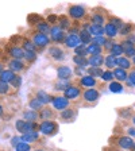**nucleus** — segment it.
Instances as JSON below:
<instances>
[{
    "label": "nucleus",
    "instance_id": "obj_18",
    "mask_svg": "<svg viewBox=\"0 0 135 151\" xmlns=\"http://www.w3.org/2000/svg\"><path fill=\"white\" fill-rule=\"evenodd\" d=\"M118 143L122 148H126V150H132L134 148V140H132L130 136H120L118 139Z\"/></svg>",
    "mask_w": 135,
    "mask_h": 151
},
{
    "label": "nucleus",
    "instance_id": "obj_35",
    "mask_svg": "<svg viewBox=\"0 0 135 151\" xmlns=\"http://www.w3.org/2000/svg\"><path fill=\"white\" fill-rule=\"evenodd\" d=\"M73 62L79 68H87L88 66V60L85 57H81V55H74L73 57Z\"/></svg>",
    "mask_w": 135,
    "mask_h": 151
},
{
    "label": "nucleus",
    "instance_id": "obj_1",
    "mask_svg": "<svg viewBox=\"0 0 135 151\" xmlns=\"http://www.w3.org/2000/svg\"><path fill=\"white\" fill-rule=\"evenodd\" d=\"M15 127H16V129H18L19 132H22V134H30V132H34V131L39 129L38 124L31 123V122H26V120H23V119L16 120Z\"/></svg>",
    "mask_w": 135,
    "mask_h": 151
},
{
    "label": "nucleus",
    "instance_id": "obj_59",
    "mask_svg": "<svg viewBox=\"0 0 135 151\" xmlns=\"http://www.w3.org/2000/svg\"><path fill=\"white\" fill-rule=\"evenodd\" d=\"M131 122H132V124H134V127H135V115H132L131 116Z\"/></svg>",
    "mask_w": 135,
    "mask_h": 151
},
{
    "label": "nucleus",
    "instance_id": "obj_48",
    "mask_svg": "<svg viewBox=\"0 0 135 151\" xmlns=\"http://www.w3.org/2000/svg\"><path fill=\"white\" fill-rule=\"evenodd\" d=\"M9 93V85L6 82H0V94H8Z\"/></svg>",
    "mask_w": 135,
    "mask_h": 151
},
{
    "label": "nucleus",
    "instance_id": "obj_31",
    "mask_svg": "<svg viewBox=\"0 0 135 151\" xmlns=\"http://www.w3.org/2000/svg\"><path fill=\"white\" fill-rule=\"evenodd\" d=\"M76 116V111L73 108H66V109L61 111V117L64 120H72Z\"/></svg>",
    "mask_w": 135,
    "mask_h": 151
},
{
    "label": "nucleus",
    "instance_id": "obj_53",
    "mask_svg": "<svg viewBox=\"0 0 135 151\" xmlns=\"http://www.w3.org/2000/svg\"><path fill=\"white\" fill-rule=\"evenodd\" d=\"M113 43H115V42H113L112 39H108V38H107V42H105V45H104L103 47H104V49H105V50H108V51H110L111 49H112Z\"/></svg>",
    "mask_w": 135,
    "mask_h": 151
},
{
    "label": "nucleus",
    "instance_id": "obj_2",
    "mask_svg": "<svg viewBox=\"0 0 135 151\" xmlns=\"http://www.w3.org/2000/svg\"><path fill=\"white\" fill-rule=\"evenodd\" d=\"M39 131H41L43 135L51 136V135H54V134H57L58 126H57L56 122H51V120H49V122H42L41 124H39Z\"/></svg>",
    "mask_w": 135,
    "mask_h": 151
},
{
    "label": "nucleus",
    "instance_id": "obj_10",
    "mask_svg": "<svg viewBox=\"0 0 135 151\" xmlns=\"http://www.w3.org/2000/svg\"><path fill=\"white\" fill-rule=\"evenodd\" d=\"M82 99H84L85 101H88V103H96V101L100 99V93H99V91H96V89H87V91L82 93Z\"/></svg>",
    "mask_w": 135,
    "mask_h": 151
},
{
    "label": "nucleus",
    "instance_id": "obj_26",
    "mask_svg": "<svg viewBox=\"0 0 135 151\" xmlns=\"http://www.w3.org/2000/svg\"><path fill=\"white\" fill-rule=\"evenodd\" d=\"M116 63L120 69H123V70H127L131 68V61H130L129 58H126V57H119V58H116Z\"/></svg>",
    "mask_w": 135,
    "mask_h": 151
},
{
    "label": "nucleus",
    "instance_id": "obj_24",
    "mask_svg": "<svg viewBox=\"0 0 135 151\" xmlns=\"http://www.w3.org/2000/svg\"><path fill=\"white\" fill-rule=\"evenodd\" d=\"M91 24H96V26H104V23H105V16L103 15V14H97L95 12L93 15L91 16Z\"/></svg>",
    "mask_w": 135,
    "mask_h": 151
},
{
    "label": "nucleus",
    "instance_id": "obj_4",
    "mask_svg": "<svg viewBox=\"0 0 135 151\" xmlns=\"http://www.w3.org/2000/svg\"><path fill=\"white\" fill-rule=\"evenodd\" d=\"M49 32H50V41L56 42V43L64 42V39H65V37H66L65 31H62V30L58 27V24L50 27V31H49Z\"/></svg>",
    "mask_w": 135,
    "mask_h": 151
},
{
    "label": "nucleus",
    "instance_id": "obj_6",
    "mask_svg": "<svg viewBox=\"0 0 135 151\" xmlns=\"http://www.w3.org/2000/svg\"><path fill=\"white\" fill-rule=\"evenodd\" d=\"M51 103H53V107L58 111H64L69 107V100L65 99L64 96H54V97H51Z\"/></svg>",
    "mask_w": 135,
    "mask_h": 151
},
{
    "label": "nucleus",
    "instance_id": "obj_8",
    "mask_svg": "<svg viewBox=\"0 0 135 151\" xmlns=\"http://www.w3.org/2000/svg\"><path fill=\"white\" fill-rule=\"evenodd\" d=\"M57 76H58V80H65V81H68L73 76V70L70 69L69 66H65V65L58 66V68H57Z\"/></svg>",
    "mask_w": 135,
    "mask_h": 151
},
{
    "label": "nucleus",
    "instance_id": "obj_63",
    "mask_svg": "<svg viewBox=\"0 0 135 151\" xmlns=\"http://www.w3.org/2000/svg\"><path fill=\"white\" fill-rule=\"evenodd\" d=\"M134 150H135V142H134Z\"/></svg>",
    "mask_w": 135,
    "mask_h": 151
},
{
    "label": "nucleus",
    "instance_id": "obj_38",
    "mask_svg": "<svg viewBox=\"0 0 135 151\" xmlns=\"http://www.w3.org/2000/svg\"><path fill=\"white\" fill-rule=\"evenodd\" d=\"M88 76H91V77H93V78H96V77H100L103 76V69L101 68H88Z\"/></svg>",
    "mask_w": 135,
    "mask_h": 151
},
{
    "label": "nucleus",
    "instance_id": "obj_17",
    "mask_svg": "<svg viewBox=\"0 0 135 151\" xmlns=\"http://www.w3.org/2000/svg\"><path fill=\"white\" fill-rule=\"evenodd\" d=\"M38 139H39V132L38 131L30 132V134H23V135L20 136V140H22L23 143H27V145L34 143V142H37Z\"/></svg>",
    "mask_w": 135,
    "mask_h": 151
},
{
    "label": "nucleus",
    "instance_id": "obj_28",
    "mask_svg": "<svg viewBox=\"0 0 135 151\" xmlns=\"http://www.w3.org/2000/svg\"><path fill=\"white\" fill-rule=\"evenodd\" d=\"M35 97L38 99V100L41 101L42 104H49L51 101V96L49 93H46L45 91H38L37 92V96Z\"/></svg>",
    "mask_w": 135,
    "mask_h": 151
},
{
    "label": "nucleus",
    "instance_id": "obj_29",
    "mask_svg": "<svg viewBox=\"0 0 135 151\" xmlns=\"http://www.w3.org/2000/svg\"><path fill=\"white\" fill-rule=\"evenodd\" d=\"M104 65L108 68V70H112V69H116V58L112 55H107V57H104Z\"/></svg>",
    "mask_w": 135,
    "mask_h": 151
},
{
    "label": "nucleus",
    "instance_id": "obj_64",
    "mask_svg": "<svg viewBox=\"0 0 135 151\" xmlns=\"http://www.w3.org/2000/svg\"><path fill=\"white\" fill-rule=\"evenodd\" d=\"M37 151H43V150H37Z\"/></svg>",
    "mask_w": 135,
    "mask_h": 151
},
{
    "label": "nucleus",
    "instance_id": "obj_20",
    "mask_svg": "<svg viewBox=\"0 0 135 151\" xmlns=\"http://www.w3.org/2000/svg\"><path fill=\"white\" fill-rule=\"evenodd\" d=\"M87 60H88V65H91L92 68H100L104 63V57L101 54L100 55H92L89 58H87Z\"/></svg>",
    "mask_w": 135,
    "mask_h": 151
},
{
    "label": "nucleus",
    "instance_id": "obj_21",
    "mask_svg": "<svg viewBox=\"0 0 135 151\" xmlns=\"http://www.w3.org/2000/svg\"><path fill=\"white\" fill-rule=\"evenodd\" d=\"M80 84H81L82 86H85V88L92 89L97 82H96V78H93L91 76H82L81 78H80Z\"/></svg>",
    "mask_w": 135,
    "mask_h": 151
},
{
    "label": "nucleus",
    "instance_id": "obj_52",
    "mask_svg": "<svg viewBox=\"0 0 135 151\" xmlns=\"http://www.w3.org/2000/svg\"><path fill=\"white\" fill-rule=\"evenodd\" d=\"M123 54L126 55V58H132V57L135 55V47L129 49V50H126V51H123Z\"/></svg>",
    "mask_w": 135,
    "mask_h": 151
},
{
    "label": "nucleus",
    "instance_id": "obj_56",
    "mask_svg": "<svg viewBox=\"0 0 135 151\" xmlns=\"http://www.w3.org/2000/svg\"><path fill=\"white\" fill-rule=\"evenodd\" d=\"M120 116H123V117H124V119H127V117H130V116H131V111H130V109H127L126 112H120Z\"/></svg>",
    "mask_w": 135,
    "mask_h": 151
},
{
    "label": "nucleus",
    "instance_id": "obj_37",
    "mask_svg": "<svg viewBox=\"0 0 135 151\" xmlns=\"http://www.w3.org/2000/svg\"><path fill=\"white\" fill-rule=\"evenodd\" d=\"M37 28H38V32H42V34H46V32L50 31V24L45 20H41V22L37 24Z\"/></svg>",
    "mask_w": 135,
    "mask_h": 151
},
{
    "label": "nucleus",
    "instance_id": "obj_60",
    "mask_svg": "<svg viewBox=\"0 0 135 151\" xmlns=\"http://www.w3.org/2000/svg\"><path fill=\"white\" fill-rule=\"evenodd\" d=\"M3 70H4V66H3V63H1V62H0V73H1V72H3Z\"/></svg>",
    "mask_w": 135,
    "mask_h": 151
},
{
    "label": "nucleus",
    "instance_id": "obj_62",
    "mask_svg": "<svg viewBox=\"0 0 135 151\" xmlns=\"http://www.w3.org/2000/svg\"><path fill=\"white\" fill-rule=\"evenodd\" d=\"M132 62H134V65H135V55L132 57Z\"/></svg>",
    "mask_w": 135,
    "mask_h": 151
},
{
    "label": "nucleus",
    "instance_id": "obj_57",
    "mask_svg": "<svg viewBox=\"0 0 135 151\" xmlns=\"http://www.w3.org/2000/svg\"><path fill=\"white\" fill-rule=\"evenodd\" d=\"M127 134H129L130 136H135V127H131V128L127 129Z\"/></svg>",
    "mask_w": 135,
    "mask_h": 151
},
{
    "label": "nucleus",
    "instance_id": "obj_19",
    "mask_svg": "<svg viewBox=\"0 0 135 151\" xmlns=\"http://www.w3.org/2000/svg\"><path fill=\"white\" fill-rule=\"evenodd\" d=\"M112 73H113V78H116L118 82L127 81V77H129L127 70H123V69H120V68H116V69L112 70Z\"/></svg>",
    "mask_w": 135,
    "mask_h": 151
},
{
    "label": "nucleus",
    "instance_id": "obj_34",
    "mask_svg": "<svg viewBox=\"0 0 135 151\" xmlns=\"http://www.w3.org/2000/svg\"><path fill=\"white\" fill-rule=\"evenodd\" d=\"M28 105H30V108H31L32 111H35V112L41 111L42 108H43V104H42L41 101L38 100L37 97H32L31 100H30V103H28Z\"/></svg>",
    "mask_w": 135,
    "mask_h": 151
},
{
    "label": "nucleus",
    "instance_id": "obj_54",
    "mask_svg": "<svg viewBox=\"0 0 135 151\" xmlns=\"http://www.w3.org/2000/svg\"><path fill=\"white\" fill-rule=\"evenodd\" d=\"M126 41H129L130 43L135 45V32H131L130 35H127V37H126Z\"/></svg>",
    "mask_w": 135,
    "mask_h": 151
},
{
    "label": "nucleus",
    "instance_id": "obj_49",
    "mask_svg": "<svg viewBox=\"0 0 135 151\" xmlns=\"http://www.w3.org/2000/svg\"><path fill=\"white\" fill-rule=\"evenodd\" d=\"M15 150L16 151H30V145L20 142V143H19V145L15 147Z\"/></svg>",
    "mask_w": 135,
    "mask_h": 151
},
{
    "label": "nucleus",
    "instance_id": "obj_47",
    "mask_svg": "<svg viewBox=\"0 0 135 151\" xmlns=\"http://www.w3.org/2000/svg\"><path fill=\"white\" fill-rule=\"evenodd\" d=\"M25 58L27 62H34L37 60V53H34V51H26Z\"/></svg>",
    "mask_w": 135,
    "mask_h": 151
},
{
    "label": "nucleus",
    "instance_id": "obj_3",
    "mask_svg": "<svg viewBox=\"0 0 135 151\" xmlns=\"http://www.w3.org/2000/svg\"><path fill=\"white\" fill-rule=\"evenodd\" d=\"M32 43L35 45V47H39V49H43V47L49 46L50 45V38L47 37V34H42V32H35L32 35Z\"/></svg>",
    "mask_w": 135,
    "mask_h": 151
},
{
    "label": "nucleus",
    "instance_id": "obj_23",
    "mask_svg": "<svg viewBox=\"0 0 135 151\" xmlns=\"http://www.w3.org/2000/svg\"><path fill=\"white\" fill-rule=\"evenodd\" d=\"M15 73L11 72L9 69L7 70H3V72L0 73V82H6V84H9V82L12 81V78L15 77Z\"/></svg>",
    "mask_w": 135,
    "mask_h": 151
},
{
    "label": "nucleus",
    "instance_id": "obj_25",
    "mask_svg": "<svg viewBox=\"0 0 135 151\" xmlns=\"http://www.w3.org/2000/svg\"><path fill=\"white\" fill-rule=\"evenodd\" d=\"M103 53V49L99 46H95V45L89 43L88 46H87V55L92 57V55H100V54Z\"/></svg>",
    "mask_w": 135,
    "mask_h": 151
},
{
    "label": "nucleus",
    "instance_id": "obj_42",
    "mask_svg": "<svg viewBox=\"0 0 135 151\" xmlns=\"http://www.w3.org/2000/svg\"><path fill=\"white\" fill-rule=\"evenodd\" d=\"M68 86H69V82L65 81V80H58V81L54 84V89H56V91H65Z\"/></svg>",
    "mask_w": 135,
    "mask_h": 151
},
{
    "label": "nucleus",
    "instance_id": "obj_5",
    "mask_svg": "<svg viewBox=\"0 0 135 151\" xmlns=\"http://www.w3.org/2000/svg\"><path fill=\"white\" fill-rule=\"evenodd\" d=\"M68 14H69L70 18L79 20V19H82L85 16V8L82 6H79V4H74V6H70L69 9H68Z\"/></svg>",
    "mask_w": 135,
    "mask_h": 151
},
{
    "label": "nucleus",
    "instance_id": "obj_32",
    "mask_svg": "<svg viewBox=\"0 0 135 151\" xmlns=\"http://www.w3.org/2000/svg\"><path fill=\"white\" fill-rule=\"evenodd\" d=\"M110 55L115 57V58H119V57L123 55V49L120 46V43H113L112 49L110 50Z\"/></svg>",
    "mask_w": 135,
    "mask_h": 151
},
{
    "label": "nucleus",
    "instance_id": "obj_27",
    "mask_svg": "<svg viewBox=\"0 0 135 151\" xmlns=\"http://www.w3.org/2000/svg\"><path fill=\"white\" fill-rule=\"evenodd\" d=\"M58 23H60V26H58V27H60L62 31L69 30V28H70V20H69V18H68V16H65V15L58 16Z\"/></svg>",
    "mask_w": 135,
    "mask_h": 151
},
{
    "label": "nucleus",
    "instance_id": "obj_15",
    "mask_svg": "<svg viewBox=\"0 0 135 151\" xmlns=\"http://www.w3.org/2000/svg\"><path fill=\"white\" fill-rule=\"evenodd\" d=\"M54 116H56V115H54L53 109H50L49 107L42 108V109L39 111V113H38V117L41 120H43V122H49V120H51Z\"/></svg>",
    "mask_w": 135,
    "mask_h": 151
},
{
    "label": "nucleus",
    "instance_id": "obj_51",
    "mask_svg": "<svg viewBox=\"0 0 135 151\" xmlns=\"http://www.w3.org/2000/svg\"><path fill=\"white\" fill-rule=\"evenodd\" d=\"M127 81H129V84H130V85L135 86V70H132V72H130V73H129Z\"/></svg>",
    "mask_w": 135,
    "mask_h": 151
},
{
    "label": "nucleus",
    "instance_id": "obj_22",
    "mask_svg": "<svg viewBox=\"0 0 135 151\" xmlns=\"http://www.w3.org/2000/svg\"><path fill=\"white\" fill-rule=\"evenodd\" d=\"M79 39H80V43L85 45V46H88V45L92 42V37H91V34H89L87 30H80Z\"/></svg>",
    "mask_w": 135,
    "mask_h": 151
},
{
    "label": "nucleus",
    "instance_id": "obj_55",
    "mask_svg": "<svg viewBox=\"0 0 135 151\" xmlns=\"http://www.w3.org/2000/svg\"><path fill=\"white\" fill-rule=\"evenodd\" d=\"M19 143H20V138H19V136H14V138L11 139V145H12L14 147H16Z\"/></svg>",
    "mask_w": 135,
    "mask_h": 151
},
{
    "label": "nucleus",
    "instance_id": "obj_33",
    "mask_svg": "<svg viewBox=\"0 0 135 151\" xmlns=\"http://www.w3.org/2000/svg\"><path fill=\"white\" fill-rule=\"evenodd\" d=\"M110 91L112 92V93H120V92H123V89H124V86L122 85V82H118V81H111L110 82Z\"/></svg>",
    "mask_w": 135,
    "mask_h": 151
},
{
    "label": "nucleus",
    "instance_id": "obj_12",
    "mask_svg": "<svg viewBox=\"0 0 135 151\" xmlns=\"http://www.w3.org/2000/svg\"><path fill=\"white\" fill-rule=\"evenodd\" d=\"M87 31L91 34L92 38L96 37H104V26H96V24H89L87 28Z\"/></svg>",
    "mask_w": 135,
    "mask_h": 151
},
{
    "label": "nucleus",
    "instance_id": "obj_50",
    "mask_svg": "<svg viewBox=\"0 0 135 151\" xmlns=\"http://www.w3.org/2000/svg\"><path fill=\"white\" fill-rule=\"evenodd\" d=\"M49 24H54L57 26V23H58V16L57 15H49L47 16V20H46Z\"/></svg>",
    "mask_w": 135,
    "mask_h": 151
},
{
    "label": "nucleus",
    "instance_id": "obj_46",
    "mask_svg": "<svg viewBox=\"0 0 135 151\" xmlns=\"http://www.w3.org/2000/svg\"><path fill=\"white\" fill-rule=\"evenodd\" d=\"M101 80H103V81H113V73H112V70H105V72H103Z\"/></svg>",
    "mask_w": 135,
    "mask_h": 151
},
{
    "label": "nucleus",
    "instance_id": "obj_40",
    "mask_svg": "<svg viewBox=\"0 0 135 151\" xmlns=\"http://www.w3.org/2000/svg\"><path fill=\"white\" fill-rule=\"evenodd\" d=\"M22 45H23L22 49L25 51H34V53H37V47H35V45L32 43L31 41H25V39H23Z\"/></svg>",
    "mask_w": 135,
    "mask_h": 151
},
{
    "label": "nucleus",
    "instance_id": "obj_14",
    "mask_svg": "<svg viewBox=\"0 0 135 151\" xmlns=\"http://www.w3.org/2000/svg\"><path fill=\"white\" fill-rule=\"evenodd\" d=\"M8 66H9V70L14 73H20L22 70L26 69V65L19 60H11L8 62Z\"/></svg>",
    "mask_w": 135,
    "mask_h": 151
},
{
    "label": "nucleus",
    "instance_id": "obj_61",
    "mask_svg": "<svg viewBox=\"0 0 135 151\" xmlns=\"http://www.w3.org/2000/svg\"><path fill=\"white\" fill-rule=\"evenodd\" d=\"M4 113V111H3V107H1V105H0V116H1V115H3Z\"/></svg>",
    "mask_w": 135,
    "mask_h": 151
},
{
    "label": "nucleus",
    "instance_id": "obj_45",
    "mask_svg": "<svg viewBox=\"0 0 135 151\" xmlns=\"http://www.w3.org/2000/svg\"><path fill=\"white\" fill-rule=\"evenodd\" d=\"M9 84L12 85V88H15V89L20 88V85H22V77H20V76H15Z\"/></svg>",
    "mask_w": 135,
    "mask_h": 151
},
{
    "label": "nucleus",
    "instance_id": "obj_58",
    "mask_svg": "<svg viewBox=\"0 0 135 151\" xmlns=\"http://www.w3.org/2000/svg\"><path fill=\"white\" fill-rule=\"evenodd\" d=\"M76 73H77V74H81L82 69H81V68H77V69H76Z\"/></svg>",
    "mask_w": 135,
    "mask_h": 151
},
{
    "label": "nucleus",
    "instance_id": "obj_43",
    "mask_svg": "<svg viewBox=\"0 0 135 151\" xmlns=\"http://www.w3.org/2000/svg\"><path fill=\"white\" fill-rule=\"evenodd\" d=\"M74 53H76V55H81V57H85V58H87V46L80 43L79 46L74 49Z\"/></svg>",
    "mask_w": 135,
    "mask_h": 151
},
{
    "label": "nucleus",
    "instance_id": "obj_11",
    "mask_svg": "<svg viewBox=\"0 0 135 151\" xmlns=\"http://www.w3.org/2000/svg\"><path fill=\"white\" fill-rule=\"evenodd\" d=\"M64 45L69 49H76V47L80 45V39L79 35H73V34H68L64 39Z\"/></svg>",
    "mask_w": 135,
    "mask_h": 151
},
{
    "label": "nucleus",
    "instance_id": "obj_9",
    "mask_svg": "<svg viewBox=\"0 0 135 151\" xmlns=\"http://www.w3.org/2000/svg\"><path fill=\"white\" fill-rule=\"evenodd\" d=\"M81 94L79 86H74V85H69L68 88L64 91V97L68 99V100H73V99H77Z\"/></svg>",
    "mask_w": 135,
    "mask_h": 151
},
{
    "label": "nucleus",
    "instance_id": "obj_7",
    "mask_svg": "<svg viewBox=\"0 0 135 151\" xmlns=\"http://www.w3.org/2000/svg\"><path fill=\"white\" fill-rule=\"evenodd\" d=\"M49 57L53 58L54 61H62L65 58V51L60 46H50L49 47Z\"/></svg>",
    "mask_w": 135,
    "mask_h": 151
},
{
    "label": "nucleus",
    "instance_id": "obj_41",
    "mask_svg": "<svg viewBox=\"0 0 135 151\" xmlns=\"http://www.w3.org/2000/svg\"><path fill=\"white\" fill-rule=\"evenodd\" d=\"M105 42H107V38L105 37H96V38H92V45H95V46H99L103 49V46L105 45Z\"/></svg>",
    "mask_w": 135,
    "mask_h": 151
},
{
    "label": "nucleus",
    "instance_id": "obj_13",
    "mask_svg": "<svg viewBox=\"0 0 135 151\" xmlns=\"http://www.w3.org/2000/svg\"><path fill=\"white\" fill-rule=\"evenodd\" d=\"M8 54H9V57H12V60H22V58H25V54H26V51L23 50L22 47H18V46H14V47H11L8 50Z\"/></svg>",
    "mask_w": 135,
    "mask_h": 151
},
{
    "label": "nucleus",
    "instance_id": "obj_44",
    "mask_svg": "<svg viewBox=\"0 0 135 151\" xmlns=\"http://www.w3.org/2000/svg\"><path fill=\"white\" fill-rule=\"evenodd\" d=\"M27 20H28V23H30V24H35V26H37L38 23L42 20V16L41 15H37V14H32V15H28Z\"/></svg>",
    "mask_w": 135,
    "mask_h": 151
},
{
    "label": "nucleus",
    "instance_id": "obj_36",
    "mask_svg": "<svg viewBox=\"0 0 135 151\" xmlns=\"http://www.w3.org/2000/svg\"><path fill=\"white\" fill-rule=\"evenodd\" d=\"M132 30H134V26L131 23H124V26L119 30V34L123 35V37H127V35H130L132 32Z\"/></svg>",
    "mask_w": 135,
    "mask_h": 151
},
{
    "label": "nucleus",
    "instance_id": "obj_39",
    "mask_svg": "<svg viewBox=\"0 0 135 151\" xmlns=\"http://www.w3.org/2000/svg\"><path fill=\"white\" fill-rule=\"evenodd\" d=\"M110 23L113 26V27H116L118 30H120V28L124 26V22H123L122 19L116 18V16H110Z\"/></svg>",
    "mask_w": 135,
    "mask_h": 151
},
{
    "label": "nucleus",
    "instance_id": "obj_30",
    "mask_svg": "<svg viewBox=\"0 0 135 151\" xmlns=\"http://www.w3.org/2000/svg\"><path fill=\"white\" fill-rule=\"evenodd\" d=\"M23 117L26 120V122H31V123H35V120L38 119V112H35V111L30 109V111H26V112H23Z\"/></svg>",
    "mask_w": 135,
    "mask_h": 151
},
{
    "label": "nucleus",
    "instance_id": "obj_16",
    "mask_svg": "<svg viewBox=\"0 0 135 151\" xmlns=\"http://www.w3.org/2000/svg\"><path fill=\"white\" fill-rule=\"evenodd\" d=\"M104 35H107L108 39H113L115 37L119 35V30L116 27H113L111 23H105L104 24Z\"/></svg>",
    "mask_w": 135,
    "mask_h": 151
}]
</instances>
